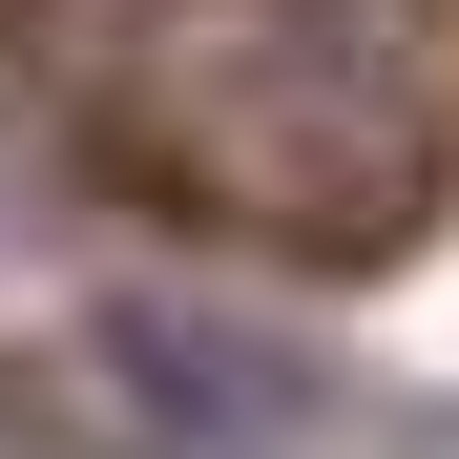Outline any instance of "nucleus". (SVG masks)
I'll list each match as a JSON object with an SVG mask.
<instances>
[{"label":"nucleus","mask_w":459,"mask_h":459,"mask_svg":"<svg viewBox=\"0 0 459 459\" xmlns=\"http://www.w3.org/2000/svg\"><path fill=\"white\" fill-rule=\"evenodd\" d=\"M126 146L272 251H397L438 209V126L376 42V0H146Z\"/></svg>","instance_id":"1"},{"label":"nucleus","mask_w":459,"mask_h":459,"mask_svg":"<svg viewBox=\"0 0 459 459\" xmlns=\"http://www.w3.org/2000/svg\"><path fill=\"white\" fill-rule=\"evenodd\" d=\"M63 397L105 418V459H314L334 376L292 334H251V314H209V292H105Z\"/></svg>","instance_id":"2"},{"label":"nucleus","mask_w":459,"mask_h":459,"mask_svg":"<svg viewBox=\"0 0 459 459\" xmlns=\"http://www.w3.org/2000/svg\"><path fill=\"white\" fill-rule=\"evenodd\" d=\"M397 459H459V418H418V438H397Z\"/></svg>","instance_id":"3"}]
</instances>
